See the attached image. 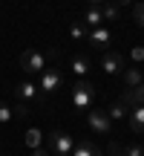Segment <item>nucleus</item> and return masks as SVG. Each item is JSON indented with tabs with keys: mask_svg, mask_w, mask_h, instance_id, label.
<instances>
[{
	"mask_svg": "<svg viewBox=\"0 0 144 156\" xmlns=\"http://www.w3.org/2000/svg\"><path fill=\"white\" fill-rule=\"evenodd\" d=\"M95 101V87L84 78V81H75V87H72V107H75L78 113L89 110Z\"/></svg>",
	"mask_w": 144,
	"mask_h": 156,
	"instance_id": "f257e3e1",
	"label": "nucleus"
},
{
	"mask_svg": "<svg viewBox=\"0 0 144 156\" xmlns=\"http://www.w3.org/2000/svg\"><path fill=\"white\" fill-rule=\"evenodd\" d=\"M20 67H23V73H29V75H43V69H46L43 52H38V49H23L20 52Z\"/></svg>",
	"mask_w": 144,
	"mask_h": 156,
	"instance_id": "f03ea898",
	"label": "nucleus"
},
{
	"mask_svg": "<svg viewBox=\"0 0 144 156\" xmlns=\"http://www.w3.org/2000/svg\"><path fill=\"white\" fill-rule=\"evenodd\" d=\"M49 147H52V153H55V156H72V151H75V142H72V136L67 133V130H52Z\"/></svg>",
	"mask_w": 144,
	"mask_h": 156,
	"instance_id": "7ed1b4c3",
	"label": "nucleus"
},
{
	"mask_svg": "<svg viewBox=\"0 0 144 156\" xmlns=\"http://www.w3.org/2000/svg\"><path fill=\"white\" fill-rule=\"evenodd\" d=\"M38 87L43 90L46 95L58 93V90L63 87V73H61L58 67H46V69H43V75H40V81H38Z\"/></svg>",
	"mask_w": 144,
	"mask_h": 156,
	"instance_id": "20e7f679",
	"label": "nucleus"
},
{
	"mask_svg": "<svg viewBox=\"0 0 144 156\" xmlns=\"http://www.w3.org/2000/svg\"><path fill=\"white\" fill-rule=\"evenodd\" d=\"M87 124L95 130V133H110L112 130L110 116H107V110H101V107H92V110L87 113Z\"/></svg>",
	"mask_w": 144,
	"mask_h": 156,
	"instance_id": "39448f33",
	"label": "nucleus"
},
{
	"mask_svg": "<svg viewBox=\"0 0 144 156\" xmlns=\"http://www.w3.org/2000/svg\"><path fill=\"white\" fill-rule=\"evenodd\" d=\"M87 41L92 44V49L110 52V44H112V32H110V26H98V29H89Z\"/></svg>",
	"mask_w": 144,
	"mask_h": 156,
	"instance_id": "423d86ee",
	"label": "nucleus"
},
{
	"mask_svg": "<svg viewBox=\"0 0 144 156\" xmlns=\"http://www.w3.org/2000/svg\"><path fill=\"white\" fill-rule=\"evenodd\" d=\"M15 95H17V101H23V104H38L40 101V93H38V84L35 81H20L15 87Z\"/></svg>",
	"mask_w": 144,
	"mask_h": 156,
	"instance_id": "0eeeda50",
	"label": "nucleus"
},
{
	"mask_svg": "<svg viewBox=\"0 0 144 156\" xmlns=\"http://www.w3.org/2000/svg\"><path fill=\"white\" fill-rule=\"evenodd\" d=\"M101 69H104V75H118L124 73V55H118V52H104V58H101Z\"/></svg>",
	"mask_w": 144,
	"mask_h": 156,
	"instance_id": "6e6552de",
	"label": "nucleus"
},
{
	"mask_svg": "<svg viewBox=\"0 0 144 156\" xmlns=\"http://www.w3.org/2000/svg\"><path fill=\"white\" fill-rule=\"evenodd\" d=\"M101 9H104V3H89L87 6V15H84V26L87 29H98L101 26V20H104Z\"/></svg>",
	"mask_w": 144,
	"mask_h": 156,
	"instance_id": "1a4fd4ad",
	"label": "nucleus"
},
{
	"mask_svg": "<svg viewBox=\"0 0 144 156\" xmlns=\"http://www.w3.org/2000/svg\"><path fill=\"white\" fill-rule=\"evenodd\" d=\"M69 69H72V75H78V81H84L89 75V69H92V64L87 61V55H75L69 61Z\"/></svg>",
	"mask_w": 144,
	"mask_h": 156,
	"instance_id": "9d476101",
	"label": "nucleus"
},
{
	"mask_svg": "<svg viewBox=\"0 0 144 156\" xmlns=\"http://www.w3.org/2000/svg\"><path fill=\"white\" fill-rule=\"evenodd\" d=\"M121 75H124V84H127V90H139V87H144V75H141V69H139V67H127Z\"/></svg>",
	"mask_w": 144,
	"mask_h": 156,
	"instance_id": "9b49d317",
	"label": "nucleus"
},
{
	"mask_svg": "<svg viewBox=\"0 0 144 156\" xmlns=\"http://www.w3.org/2000/svg\"><path fill=\"white\" fill-rule=\"evenodd\" d=\"M127 124L133 133H144V107H133L127 116Z\"/></svg>",
	"mask_w": 144,
	"mask_h": 156,
	"instance_id": "f8f14e48",
	"label": "nucleus"
},
{
	"mask_svg": "<svg viewBox=\"0 0 144 156\" xmlns=\"http://www.w3.org/2000/svg\"><path fill=\"white\" fill-rule=\"evenodd\" d=\"M107 116H110V122H118V119H127V116H130V107L124 104L121 98H118V101H112V104L107 107Z\"/></svg>",
	"mask_w": 144,
	"mask_h": 156,
	"instance_id": "ddd939ff",
	"label": "nucleus"
},
{
	"mask_svg": "<svg viewBox=\"0 0 144 156\" xmlns=\"http://www.w3.org/2000/svg\"><path fill=\"white\" fill-rule=\"evenodd\" d=\"M72 156H101V147H95L89 139H81V142H75Z\"/></svg>",
	"mask_w": 144,
	"mask_h": 156,
	"instance_id": "4468645a",
	"label": "nucleus"
},
{
	"mask_svg": "<svg viewBox=\"0 0 144 156\" xmlns=\"http://www.w3.org/2000/svg\"><path fill=\"white\" fill-rule=\"evenodd\" d=\"M23 142H26V147L38 151V147H40V142H43V133H40L38 127H29V130H26V136H23Z\"/></svg>",
	"mask_w": 144,
	"mask_h": 156,
	"instance_id": "2eb2a0df",
	"label": "nucleus"
},
{
	"mask_svg": "<svg viewBox=\"0 0 144 156\" xmlns=\"http://www.w3.org/2000/svg\"><path fill=\"white\" fill-rule=\"evenodd\" d=\"M121 101L133 110V107H144V98H141V90H127V93L121 95Z\"/></svg>",
	"mask_w": 144,
	"mask_h": 156,
	"instance_id": "dca6fc26",
	"label": "nucleus"
},
{
	"mask_svg": "<svg viewBox=\"0 0 144 156\" xmlns=\"http://www.w3.org/2000/svg\"><path fill=\"white\" fill-rule=\"evenodd\" d=\"M101 15H104V20H107V23L118 20V17H121V3H107L104 9H101Z\"/></svg>",
	"mask_w": 144,
	"mask_h": 156,
	"instance_id": "f3484780",
	"label": "nucleus"
},
{
	"mask_svg": "<svg viewBox=\"0 0 144 156\" xmlns=\"http://www.w3.org/2000/svg\"><path fill=\"white\" fill-rule=\"evenodd\" d=\"M87 35H89V29L84 23H69V38L72 41H87Z\"/></svg>",
	"mask_w": 144,
	"mask_h": 156,
	"instance_id": "a211bd4d",
	"label": "nucleus"
},
{
	"mask_svg": "<svg viewBox=\"0 0 144 156\" xmlns=\"http://www.w3.org/2000/svg\"><path fill=\"white\" fill-rule=\"evenodd\" d=\"M12 119H15V110H12L9 104H3V101H0V124H9Z\"/></svg>",
	"mask_w": 144,
	"mask_h": 156,
	"instance_id": "6ab92c4d",
	"label": "nucleus"
},
{
	"mask_svg": "<svg viewBox=\"0 0 144 156\" xmlns=\"http://www.w3.org/2000/svg\"><path fill=\"white\" fill-rule=\"evenodd\" d=\"M133 20L139 23V26H144V3H135L133 6Z\"/></svg>",
	"mask_w": 144,
	"mask_h": 156,
	"instance_id": "aec40b11",
	"label": "nucleus"
},
{
	"mask_svg": "<svg viewBox=\"0 0 144 156\" xmlns=\"http://www.w3.org/2000/svg\"><path fill=\"white\" fill-rule=\"evenodd\" d=\"M124 156H144V147L141 145H130V147H124Z\"/></svg>",
	"mask_w": 144,
	"mask_h": 156,
	"instance_id": "412c9836",
	"label": "nucleus"
},
{
	"mask_svg": "<svg viewBox=\"0 0 144 156\" xmlns=\"http://www.w3.org/2000/svg\"><path fill=\"white\" fill-rule=\"evenodd\" d=\"M107 151H110V156H124V147L118 145V142H110V147H107Z\"/></svg>",
	"mask_w": 144,
	"mask_h": 156,
	"instance_id": "4be33fe9",
	"label": "nucleus"
},
{
	"mask_svg": "<svg viewBox=\"0 0 144 156\" xmlns=\"http://www.w3.org/2000/svg\"><path fill=\"white\" fill-rule=\"evenodd\" d=\"M130 58H133V61H144V46H133Z\"/></svg>",
	"mask_w": 144,
	"mask_h": 156,
	"instance_id": "5701e85b",
	"label": "nucleus"
},
{
	"mask_svg": "<svg viewBox=\"0 0 144 156\" xmlns=\"http://www.w3.org/2000/svg\"><path fill=\"white\" fill-rule=\"evenodd\" d=\"M32 156H46V151H43V147H38V151H32Z\"/></svg>",
	"mask_w": 144,
	"mask_h": 156,
	"instance_id": "b1692460",
	"label": "nucleus"
},
{
	"mask_svg": "<svg viewBox=\"0 0 144 156\" xmlns=\"http://www.w3.org/2000/svg\"><path fill=\"white\" fill-rule=\"evenodd\" d=\"M139 90H141V98H144V87H139Z\"/></svg>",
	"mask_w": 144,
	"mask_h": 156,
	"instance_id": "393cba45",
	"label": "nucleus"
},
{
	"mask_svg": "<svg viewBox=\"0 0 144 156\" xmlns=\"http://www.w3.org/2000/svg\"><path fill=\"white\" fill-rule=\"evenodd\" d=\"M0 156H12V153H0Z\"/></svg>",
	"mask_w": 144,
	"mask_h": 156,
	"instance_id": "a878e982",
	"label": "nucleus"
}]
</instances>
